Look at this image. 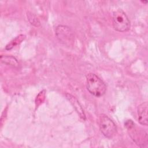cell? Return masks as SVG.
Returning a JSON list of instances; mask_svg holds the SVG:
<instances>
[{"instance_id": "obj_1", "label": "cell", "mask_w": 148, "mask_h": 148, "mask_svg": "<svg viewBox=\"0 0 148 148\" xmlns=\"http://www.w3.org/2000/svg\"><path fill=\"white\" fill-rule=\"evenodd\" d=\"M86 87L91 94L97 97L104 95L106 90L104 82L98 76L92 73L86 75Z\"/></svg>"}, {"instance_id": "obj_2", "label": "cell", "mask_w": 148, "mask_h": 148, "mask_svg": "<svg viewBox=\"0 0 148 148\" xmlns=\"http://www.w3.org/2000/svg\"><path fill=\"white\" fill-rule=\"evenodd\" d=\"M125 126L128 131L132 139L140 147H145L147 145V135L144 130L138 129L131 120L125 123Z\"/></svg>"}, {"instance_id": "obj_3", "label": "cell", "mask_w": 148, "mask_h": 148, "mask_svg": "<svg viewBox=\"0 0 148 148\" xmlns=\"http://www.w3.org/2000/svg\"><path fill=\"white\" fill-rule=\"evenodd\" d=\"M112 21L114 29L119 32H125L130 28V21L125 13L121 9L113 13Z\"/></svg>"}, {"instance_id": "obj_4", "label": "cell", "mask_w": 148, "mask_h": 148, "mask_svg": "<svg viewBox=\"0 0 148 148\" xmlns=\"http://www.w3.org/2000/svg\"><path fill=\"white\" fill-rule=\"evenodd\" d=\"M99 126L101 133L106 138H112L116 133V124L105 114L100 115L99 117Z\"/></svg>"}, {"instance_id": "obj_5", "label": "cell", "mask_w": 148, "mask_h": 148, "mask_svg": "<svg viewBox=\"0 0 148 148\" xmlns=\"http://www.w3.org/2000/svg\"><path fill=\"white\" fill-rule=\"evenodd\" d=\"M56 34L59 41L65 45H70L73 42V32L67 26L58 25L56 28Z\"/></svg>"}, {"instance_id": "obj_6", "label": "cell", "mask_w": 148, "mask_h": 148, "mask_svg": "<svg viewBox=\"0 0 148 148\" xmlns=\"http://www.w3.org/2000/svg\"><path fill=\"white\" fill-rule=\"evenodd\" d=\"M138 121L143 125H147V103L146 102L140 104L137 109Z\"/></svg>"}, {"instance_id": "obj_7", "label": "cell", "mask_w": 148, "mask_h": 148, "mask_svg": "<svg viewBox=\"0 0 148 148\" xmlns=\"http://www.w3.org/2000/svg\"><path fill=\"white\" fill-rule=\"evenodd\" d=\"M65 95H66V98H67V99L72 105L73 107L74 108L75 110L77 112V113L79 115L80 117L84 120L86 119V116H85L84 112L83 111V109L81 105L77 101V99L75 97H73L72 95H71L70 94H66Z\"/></svg>"}, {"instance_id": "obj_8", "label": "cell", "mask_w": 148, "mask_h": 148, "mask_svg": "<svg viewBox=\"0 0 148 148\" xmlns=\"http://www.w3.org/2000/svg\"><path fill=\"white\" fill-rule=\"evenodd\" d=\"M2 62L10 65H12L13 66H16L18 65V62L17 60L13 57L11 56H2L1 57Z\"/></svg>"}, {"instance_id": "obj_9", "label": "cell", "mask_w": 148, "mask_h": 148, "mask_svg": "<svg viewBox=\"0 0 148 148\" xmlns=\"http://www.w3.org/2000/svg\"><path fill=\"white\" fill-rule=\"evenodd\" d=\"M24 38V36L23 35H21L17 38H16L13 41H11L10 43H9L6 46V49L7 50H10L12 49L14 46H15L16 45L21 42Z\"/></svg>"}]
</instances>
